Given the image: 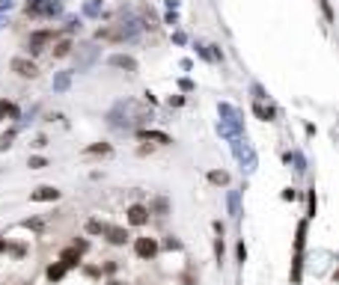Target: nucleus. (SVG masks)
<instances>
[{
  "label": "nucleus",
  "mask_w": 339,
  "mask_h": 285,
  "mask_svg": "<svg viewBox=\"0 0 339 285\" xmlns=\"http://www.w3.org/2000/svg\"><path fill=\"white\" fill-rule=\"evenodd\" d=\"M295 196H298V193H295L292 187H289V190H283V199H286V202H289V199H295Z\"/></svg>",
  "instance_id": "obj_30"
},
{
  "label": "nucleus",
  "mask_w": 339,
  "mask_h": 285,
  "mask_svg": "<svg viewBox=\"0 0 339 285\" xmlns=\"http://www.w3.org/2000/svg\"><path fill=\"white\" fill-rule=\"evenodd\" d=\"M214 253H217V259H223V241H220V238L214 241Z\"/></svg>",
  "instance_id": "obj_28"
},
{
  "label": "nucleus",
  "mask_w": 339,
  "mask_h": 285,
  "mask_svg": "<svg viewBox=\"0 0 339 285\" xmlns=\"http://www.w3.org/2000/svg\"><path fill=\"white\" fill-rule=\"evenodd\" d=\"M63 277H66V268H63L60 262L48 268V280H51V283H57V280H63Z\"/></svg>",
  "instance_id": "obj_18"
},
{
  "label": "nucleus",
  "mask_w": 339,
  "mask_h": 285,
  "mask_svg": "<svg viewBox=\"0 0 339 285\" xmlns=\"http://www.w3.org/2000/svg\"><path fill=\"white\" fill-rule=\"evenodd\" d=\"M60 199V190L57 187H36L33 193H30V202H57Z\"/></svg>",
  "instance_id": "obj_9"
},
{
  "label": "nucleus",
  "mask_w": 339,
  "mask_h": 285,
  "mask_svg": "<svg viewBox=\"0 0 339 285\" xmlns=\"http://www.w3.org/2000/svg\"><path fill=\"white\" fill-rule=\"evenodd\" d=\"M322 3V9H325V15H328V21H334V9H331V3L328 0H319Z\"/></svg>",
  "instance_id": "obj_24"
},
{
  "label": "nucleus",
  "mask_w": 339,
  "mask_h": 285,
  "mask_svg": "<svg viewBox=\"0 0 339 285\" xmlns=\"http://www.w3.org/2000/svg\"><path fill=\"white\" fill-rule=\"evenodd\" d=\"M134 253H137L140 259H155V253H158V241H155V238H137Z\"/></svg>",
  "instance_id": "obj_8"
},
{
  "label": "nucleus",
  "mask_w": 339,
  "mask_h": 285,
  "mask_svg": "<svg viewBox=\"0 0 339 285\" xmlns=\"http://www.w3.org/2000/svg\"><path fill=\"white\" fill-rule=\"evenodd\" d=\"M42 167H48L45 158H30V170H42Z\"/></svg>",
  "instance_id": "obj_23"
},
{
  "label": "nucleus",
  "mask_w": 339,
  "mask_h": 285,
  "mask_svg": "<svg viewBox=\"0 0 339 285\" xmlns=\"http://www.w3.org/2000/svg\"><path fill=\"white\" fill-rule=\"evenodd\" d=\"M137 137L146 140V143H158V146H170V143H173V137L164 134V131H146V128H143V131H137Z\"/></svg>",
  "instance_id": "obj_10"
},
{
  "label": "nucleus",
  "mask_w": 339,
  "mask_h": 285,
  "mask_svg": "<svg viewBox=\"0 0 339 285\" xmlns=\"http://www.w3.org/2000/svg\"><path fill=\"white\" fill-rule=\"evenodd\" d=\"M95 57H98V48H95V45H83V48H77V71H86V68L95 62Z\"/></svg>",
  "instance_id": "obj_6"
},
{
  "label": "nucleus",
  "mask_w": 339,
  "mask_h": 285,
  "mask_svg": "<svg viewBox=\"0 0 339 285\" xmlns=\"http://www.w3.org/2000/svg\"><path fill=\"white\" fill-rule=\"evenodd\" d=\"M110 125H116V128H131V125H140V122H146V119H152V110L149 107H143L140 101H119L113 110H110Z\"/></svg>",
  "instance_id": "obj_1"
},
{
  "label": "nucleus",
  "mask_w": 339,
  "mask_h": 285,
  "mask_svg": "<svg viewBox=\"0 0 339 285\" xmlns=\"http://www.w3.org/2000/svg\"><path fill=\"white\" fill-rule=\"evenodd\" d=\"M104 235H107V241H110V244H116V247H122V244L128 241V232H125V229H119V226H107V229H104Z\"/></svg>",
  "instance_id": "obj_14"
},
{
  "label": "nucleus",
  "mask_w": 339,
  "mask_h": 285,
  "mask_svg": "<svg viewBox=\"0 0 339 285\" xmlns=\"http://www.w3.org/2000/svg\"><path fill=\"white\" fill-rule=\"evenodd\" d=\"M48 42H54V30H36V33L30 36L27 48H30V54H39V51H45Z\"/></svg>",
  "instance_id": "obj_5"
},
{
  "label": "nucleus",
  "mask_w": 339,
  "mask_h": 285,
  "mask_svg": "<svg viewBox=\"0 0 339 285\" xmlns=\"http://www.w3.org/2000/svg\"><path fill=\"white\" fill-rule=\"evenodd\" d=\"M104 229H107V226L98 223V220H89V223H86V232H89V235H104Z\"/></svg>",
  "instance_id": "obj_21"
},
{
  "label": "nucleus",
  "mask_w": 339,
  "mask_h": 285,
  "mask_svg": "<svg viewBox=\"0 0 339 285\" xmlns=\"http://www.w3.org/2000/svg\"><path fill=\"white\" fill-rule=\"evenodd\" d=\"M9 65H12V71H15L18 77H36V74H39V65H36L33 59H27V57H15Z\"/></svg>",
  "instance_id": "obj_4"
},
{
  "label": "nucleus",
  "mask_w": 339,
  "mask_h": 285,
  "mask_svg": "<svg viewBox=\"0 0 339 285\" xmlns=\"http://www.w3.org/2000/svg\"><path fill=\"white\" fill-rule=\"evenodd\" d=\"M3 116L18 119V107H15V104H9V101H0V119H3Z\"/></svg>",
  "instance_id": "obj_19"
},
{
  "label": "nucleus",
  "mask_w": 339,
  "mask_h": 285,
  "mask_svg": "<svg viewBox=\"0 0 339 285\" xmlns=\"http://www.w3.org/2000/svg\"><path fill=\"white\" fill-rule=\"evenodd\" d=\"M182 104H185V98H179V95H176V98H170V107H182Z\"/></svg>",
  "instance_id": "obj_29"
},
{
  "label": "nucleus",
  "mask_w": 339,
  "mask_h": 285,
  "mask_svg": "<svg viewBox=\"0 0 339 285\" xmlns=\"http://www.w3.org/2000/svg\"><path fill=\"white\" fill-rule=\"evenodd\" d=\"M316 214V190H310V217Z\"/></svg>",
  "instance_id": "obj_26"
},
{
  "label": "nucleus",
  "mask_w": 339,
  "mask_h": 285,
  "mask_svg": "<svg viewBox=\"0 0 339 285\" xmlns=\"http://www.w3.org/2000/svg\"><path fill=\"white\" fill-rule=\"evenodd\" d=\"M235 155H238V161L244 164V170H253V167H256V155H253V149H250L241 137L235 140Z\"/></svg>",
  "instance_id": "obj_7"
},
{
  "label": "nucleus",
  "mask_w": 339,
  "mask_h": 285,
  "mask_svg": "<svg viewBox=\"0 0 339 285\" xmlns=\"http://www.w3.org/2000/svg\"><path fill=\"white\" fill-rule=\"evenodd\" d=\"M86 247H89L86 241H74V250H80V253H86Z\"/></svg>",
  "instance_id": "obj_31"
},
{
  "label": "nucleus",
  "mask_w": 339,
  "mask_h": 285,
  "mask_svg": "<svg viewBox=\"0 0 339 285\" xmlns=\"http://www.w3.org/2000/svg\"><path fill=\"white\" fill-rule=\"evenodd\" d=\"M208 181H211V184H229V172L214 170V172H208Z\"/></svg>",
  "instance_id": "obj_17"
},
{
  "label": "nucleus",
  "mask_w": 339,
  "mask_h": 285,
  "mask_svg": "<svg viewBox=\"0 0 339 285\" xmlns=\"http://www.w3.org/2000/svg\"><path fill=\"white\" fill-rule=\"evenodd\" d=\"M146 220H149V208L146 205H131L128 208V223L131 226H143Z\"/></svg>",
  "instance_id": "obj_13"
},
{
  "label": "nucleus",
  "mask_w": 339,
  "mask_h": 285,
  "mask_svg": "<svg viewBox=\"0 0 339 285\" xmlns=\"http://www.w3.org/2000/svg\"><path fill=\"white\" fill-rule=\"evenodd\" d=\"M247 259V250H244V244H238V262H244Z\"/></svg>",
  "instance_id": "obj_32"
},
{
  "label": "nucleus",
  "mask_w": 339,
  "mask_h": 285,
  "mask_svg": "<svg viewBox=\"0 0 339 285\" xmlns=\"http://www.w3.org/2000/svg\"><path fill=\"white\" fill-rule=\"evenodd\" d=\"M164 247H167V250H179V247H182V244H179V241H176V238H167V244H164Z\"/></svg>",
  "instance_id": "obj_27"
},
{
  "label": "nucleus",
  "mask_w": 339,
  "mask_h": 285,
  "mask_svg": "<svg viewBox=\"0 0 339 285\" xmlns=\"http://www.w3.org/2000/svg\"><path fill=\"white\" fill-rule=\"evenodd\" d=\"M137 30H140V21H137L131 12H125L116 24L101 27V30L95 33V39H101V42H125V39H134Z\"/></svg>",
  "instance_id": "obj_2"
},
{
  "label": "nucleus",
  "mask_w": 339,
  "mask_h": 285,
  "mask_svg": "<svg viewBox=\"0 0 339 285\" xmlns=\"http://www.w3.org/2000/svg\"><path fill=\"white\" fill-rule=\"evenodd\" d=\"M113 68H125V71H137V59L134 57H128V54H113L110 59H107Z\"/></svg>",
  "instance_id": "obj_11"
},
{
  "label": "nucleus",
  "mask_w": 339,
  "mask_h": 285,
  "mask_svg": "<svg viewBox=\"0 0 339 285\" xmlns=\"http://www.w3.org/2000/svg\"><path fill=\"white\" fill-rule=\"evenodd\" d=\"M229 211H232V214H238V196H235V193L229 196Z\"/></svg>",
  "instance_id": "obj_25"
},
{
  "label": "nucleus",
  "mask_w": 339,
  "mask_h": 285,
  "mask_svg": "<svg viewBox=\"0 0 339 285\" xmlns=\"http://www.w3.org/2000/svg\"><path fill=\"white\" fill-rule=\"evenodd\" d=\"M66 86H68V71H63V74L54 80V89H66Z\"/></svg>",
  "instance_id": "obj_22"
},
{
  "label": "nucleus",
  "mask_w": 339,
  "mask_h": 285,
  "mask_svg": "<svg viewBox=\"0 0 339 285\" xmlns=\"http://www.w3.org/2000/svg\"><path fill=\"white\" fill-rule=\"evenodd\" d=\"M253 113H256L259 119H265V122H271V119H274V110H271V107H265L262 101H256V104H253Z\"/></svg>",
  "instance_id": "obj_15"
},
{
  "label": "nucleus",
  "mask_w": 339,
  "mask_h": 285,
  "mask_svg": "<svg viewBox=\"0 0 339 285\" xmlns=\"http://www.w3.org/2000/svg\"><path fill=\"white\" fill-rule=\"evenodd\" d=\"M68 54H71V42H68V39L57 42V48H54V57L60 59V57H68Z\"/></svg>",
  "instance_id": "obj_16"
},
{
  "label": "nucleus",
  "mask_w": 339,
  "mask_h": 285,
  "mask_svg": "<svg viewBox=\"0 0 339 285\" xmlns=\"http://www.w3.org/2000/svg\"><path fill=\"white\" fill-rule=\"evenodd\" d=\"M60 3H54V0H30L27 3V15H33V18H54V15H60Z\"/></svg>",
  "instance_id": "obj_3"
},
{
  "label": "nucleus",
  "mask_w": 339,
  "mask_h": 285,
  "mask_svg": "<svg viewBox=\"0 0 339 285\" xmlns=\"http://www.w3.org/2000/svg\"><path fill=\"white\" fill-rule=\"evenodd\" d=\"M86 155H110V146L107 143H95V146L86 149Z\"/></svg>",
  "instance_id": "obj_20"
},
{
  "label": "nucleus",
  "mask_w": 339,
  "mask_h": 285,
  "mask_svg": "<svg viewBox=\"0 0 339 285\" xmlns=\"http://www.w3.org/2000/svg\"><path fill=\"white\" fill-rule=\"evenodd\" d=\"M3 250H6V241H3V238H0V253H3Z\"/></svg>",
  "instance_id": "obj_33"
},
{
  "label": "nucleus",
  "mask_w": 339,
  "mask_h": 285,
  "mask_svg": "<svg viewBox=\"0 0 339 285\" xmlns=\"http://www.w3.org/2000/svg\"><path fill=\"white\" fill-rule=\"evenodd\" d=\"M110 285H122V283H116V280H113V283H110Z\"/></svg>",
  "instance_id": "obj_34"
},
{
  "label": "nucleus",
  "mask_w": 339,
  "mask_h": 285,
  "mask_svg": "<svg viewBox=\"0 0 339 285\" xmlns=\"http://www.w3.org/2000/svg\"><path fill=\"white\" fill-rule=\"evenodd\" d=\"M80 256H83L80 250H74V247H66V250L60 253V265H63L66 271H68V268H77V265H80Z\"/></svg>",
  "instance_id": "obj_12"
}]
</instances>
